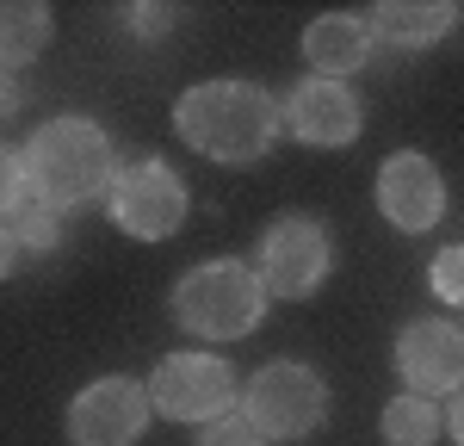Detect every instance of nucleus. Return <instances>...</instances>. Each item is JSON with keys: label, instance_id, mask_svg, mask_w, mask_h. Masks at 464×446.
<instances>
[{"label": "nucleus", "instance_id": "nucleus-13", "mask_svg": "<svg viewBox=\"0 0 464 446\" xmlns=\"http://www.w3.org/2000/svg\"><path fill=\"white\" fill-rule=\"evenodd\" d=\"M365 25H372V37H384V44L428 50V44H440V37L459 25V6L452 0H378Z\"/></svg>", "mask_w": 464, "mask_h": 446}, {"label": "nucleus", "instance_id": "nucleus-6", "mask_svg": "<svg viewBox=\"0 0 464 446\" xmlns=\"http://www.w3.org/2000/svg\"><path fill=\"white\" fill-rule=\"evenodd\" d=\"M106 205H111V223L124 236H137V242H168L179 223H186V211H192L186 180H179L161 155H149L137 168H118Z\"/></svg>", "mask_w": 464, "mask_h": 446}, {"label": "nucleus", "instance_id": "nucleus-23", "mask_svg": "<svg viewBox=\"0 0 464 446\" xmlns=\"http://www.w3.org/2000/svg\"><path fill=\"white\" fill-rule=\"evenodd\" d=\"M13 255H19V248H13V242H6V229H0V279L13 273Z\"/></svg>", "mask_w": 464, "mask_h": 446}, {"label": "nucleus", "instance_id": "nucleus-11", "mask_svg": "<svg viewBox=\"0 0 464 446\" xmlns=\"http://www.w3.org/2000/svg\"><path fill=\"white\" fill-rule=\"evenodd\" d=\"M359 118H365V112H359L347 81L310 74V81H297L285 93V131L310 149H347L359 137Z\"/></svg>", "mask_w": 464, "mask_h": 446}, {"label": "nucleus", "instance_id": "nucleus-5", "mask_svg": "<svg viewBox=\"0 0 464 446\" xmlns=\"http://www.w3.org/2000/svg\"><path fill=\"white\" fill-rule=\"evenodd\" d=\"M328 267H334V242H328V229L310 211H285V218L266 223L260 255H254V273H260L266 297L297 304V297H310L328 279Z\"/></svg>", "mask_w": 464, "mask_h": 446}, {"label": "nucleus", "instance_id": "nucleus-15", "mask_svg": "<svg viewBox=\"0 0 464 446\" xmlns=\"http://www.w3.org/2000/svg\"><path fill=\"white\" fill-rule=\"evenodd\" d=\"M384 446H433L440 434H446V415L428 403V397H415V391H402V397H391L384 403Z\"/></svg>", "mask_w": 464, "mask_h": 446}, {"label": "nucleus", "instance_id": "nucleus-21", "mask_svg": "<svg viewBox=\"0 0 464 446\" xmlns=\"http://www.w3.org/2000/svg\"><path fill=\"white\" fill-rule=\"evenodd\" d=\"M19 106H25V87H19V74L0 69V118H13Z\"/></svg>", "mask_w": 464, "mask_h": 446}, {"label": "nucleus", "instance_id": "nucleus-9", "mask_svg": "<svg viewBox=\"0 0 464 446\" xmlns=\"http://www.w3.org/2000/svg\"><path fill=\"white\" fill-rule=\"evenodd\" d=\"M396 378L402 391L415 397H459L464 391V329L446 316H421V323H402L396 334Z\"/></svg>", "mask_w": 464, "mask_h": 446}, {"label": "nucleus", "instance_id": "nucleus-20", "mask_svg": "<svg viewBox=\"0 0 464 446\" xmlns=\"http://www.w3.org/2000/svg\"><path fill=\"white\" fill-rule=\"evenodd\" d=\"M124 25L137 37H161L174 25V6H124Z\"/></svg>", "mask_w": 464, "mask_h": 446}, {"label": "nucleus", "instance_id": "nucleus-1", "mask_svg": "<svg viewBox=\"0 0 464 446\" xmlns=\"http://www.w3.org/2000/svg\"><path fill=\"white\" fill-rule=\"evenodd\" d=\"M174 131L205 161L242 168L273 149V137L285 131V106L260 81H198L174 100Z\"/></svg>", "mask_w": 464, "mask_h": 446}, {"label": "nucleus", "instance_id": "nucleus-12", "mask_svg": "<svg viewBox=\"0 0 464 446\" xmlns=\"http://www.w3.org/2000/svg\"><path fill=\"white\" fill-rule=\"evenodd\" d=\"M372 25L359 13H322L304 25V63L322 74V81H341V74H359L372 63Z\"/></svg>", "mask_w": 464, "mask_h": 446}, {"label": "nucleus", "instance_id": "nucleus-16", "mask_svg": "<svg viewBox=\"0 0 464 446\" xmlns=\"http://www.w3.org/2000/svg\"><path fill=\"white\" fill-rule=\"evenodd\" d=\"M0 229H6V242H13V248H25V255H50V248L63 242V211H56V205H44L37 192H25V199L0 218Z\"/></svg>", "mask_w": 464, "mask_h": 446}, {"label": "nucleus", "instance_id": "nucleus-2", "mask_svg": "<svg viewBox=\"0 0 464 446\" xmlns=\"http://www.w3.org/2000/svg\"><path fill=\"white\" fill-rule=\"evenodd\" d=\"M19 161H25V186L44 205H56V211L93 205L118 180V149H111V137L93 118H50V124H37L32 143L19 149Z\"/></svg>", "mask_w": 464, "mask_h": 446}, {"label": "nucleus", "instance_id": "nucleus-14", "mask_svg": "<svg viewBox=\"0 0 464 446\" xmlns=\"http://www.w3.org/2000/svg\"><path fill=\"white\" fill-rule=\"evenodd\" d=\"M50 25H56V13L44 0H6L0 6V69H13V74L25 69L50 44Z\"/></svg>", "mask_w": 464, "mask_h": 446}, {"label": "nucleus", "instance_id": "nucleus-4", "mask_svg": "<svg viewBox=\"0 0 464 446\" xmlns=\"http://www.w3.org/2000/svg\"><path fill=\"white\" fill-rule=\"evenodd\" d=\"M242 415L273 441H310L328 415V384L297 360H273L242 384Z\"/></svg>", "mask_w": 464, "mask_h": 446}, {"label": "nucleus", "instance_id": "nucleus-3", "mask_svg": "<svg viewBox=\"0 0 464 446\" xmlns=\"http://www.w3.org/2000/svg\"><path fill=\"white\" fill-rule=\"evenodd\" d=\"M260 310H266V286L236 255L205 260L174 286V323L198 341H242L260 323Z\"/></svg>", "mask_w": 464, "mask_h": 446}, {"label": "nucleus", "instance_id": "nucleus-18", "mask_svg": "<svg viewBox=\"0 0 464 446\" xmlns=\"http://www.w3.org/2000/svg\"><path fill=\"white\" fill-rule=\"evenodd\" d=\"M428 286L440 304H464V242H452V248H440L428 267Z\"/></svg>", "mask_w": 464, "mask_h": 446}, {"label": "nucleus", "instance_id": "nucleus-7", "mask_svg": "<svg viewBox=\"0 0 464 446\" xmlns=\"http://www.w3.org/2000/svg\"><path fill=\"white\" fill-rule=\"evenodd\" d=\"M149 403L168 422H198L205 428L211 415L242 403V391H236V372L223 366L217 354H168L161 366L149 372Z\"/></svg>", "mask_w": 464, "mask_h": 446}, {"label": "nucleus", "instance_id": "nucleus-19", "mask_svg": "<svg viewBox=\"0 0 464 446\" xmlns=\"http://www.w3.org/2000/svg\"><path fill=\"white\" fill-rule=\"evenodd\" d=\"M25 192H32V186H25V161H19V149L0 143V218H6Z\"/></svg>", "mask_w": 464, "mask_h": 446}, {"label": "nucleus", "instance_id": "nucleus-8", "mask_svg": "<svg viewBox=\"0 0 464 446\" xmlns=\"http://www.w3.org/2000/svg\"><path fill=\"white\" fill-rule=\"evenodd\" d=\"M149 384L137 378H93L87 391H74L69 415H63V428H69V446H137L149 434Z\"/></svg>", "mask_w": 464, "mask_h": 446}, {"label": "nucleus", "instance_id": "nucleus-22", "mask_svg": "<svg viewBox=\"0 0 464 446\" xmlns=\"http://www.w3.org/2000/svg\"><path fill=\"white\" fill-rule=\"evenodd\" d=\"M446 434H452V441L464 446V391L452 397V409H446Z\"/></svg>", "mask_w": 464, "mask_h": 446}, {"label": "nucleus", "instance_id": "nucleus-10", "mask_svg": "<svg viewBox=\"0 0 464 446\" xmlns=\"http://www.w3.org/2000/svg\"><path fill=\"white\" fill-rule=\"evenodd\" d=\"M378 211L384 223H396L402 236H421L446 218V180L421 149H402L378 168Z\"/></svg>", "mask_w": 464, "mask_h": 446}, {"label": "nucleus", "instance_id": "nucleus-17", "mask_svg": "<svg viewBox=\"0 0 464 446\" xmlns=\"http://www.w3.org/2000/svg\"><path fill=\"white\" fill-rule=\"evenodd\" d=\"M198 446H266V434H260L248 415H242V403H236V409H223V415H211V422L198 428Z\"/></svg>", "mask_w": 464, "mask_h": 446}]
</instances>
